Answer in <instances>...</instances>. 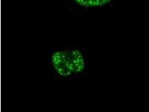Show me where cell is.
I'll list each match as a JSON object with an SVG mask.
<instances>
[{"label": "cell", "mask_w": 149, "mask_h": 112, "mask_svg": "<svg viewBox=\"0 0 149 112\" xmlns=\"http://www.w3.org/2000/svg\"><path fill=\"white\" fill-rule=\"evenodd\" d=\"M52 62L57 73L63 77L81 72L84 67L83 56L76 50L56 52L52 56Z\"/></svg>", "instance_id": "obj_1"}, {"label": "cell", "mask_w": 149, "mask_h": 112, "mask_svg": "<svg viewBox=\"0 0 149 112\" xmlns=\"http://www.w3.org/2000/svg\"><path fill=\"white\" fill-rule=\"evenodd\" d=\"M74 4L83 7H93L102 6L111 0H71Z\"/></svg>", "instance_id": "obj_2"}]
</instances>
